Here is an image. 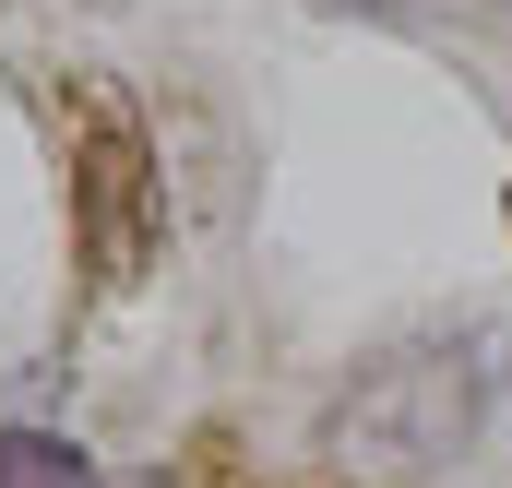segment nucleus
I'll return each mask as SVG.
<instances>
[{"instance_id":"1","label":"nucleus","mask_w":512,"mask_h":488,"mask_svg":"<svg viewBox=\"0 0 512 488\" xmlns=\"http://www.w3.org/2000/svg\"><path fill=\"white\" fill-rule=\"evenodd\" d=\"M465 417H477V381H465V369H453V358H405V369H382V381L346 405V441L417 465V453H453Z\"/></svg>"},{"instance_id":"2","label":"nucleus","mask_w":512,"mask_h":488,"mask_svg":"<svg viewBox=\"0 0 512 488\" xmlns=\"http://www.w3.org/2000/svg\"><path fill=\"white\" fill-rule=\"evenodd\" d=\"M0 488H84V465L60 441H0Z\"/></svg>"},{"instance_id":"3","label":"nucleus","mask_w":512,"mask_h":488,"mask_svg":"<svg viewBox=\"0 0 512 488\" xmlns=\"http://www.w3.org/2000/svg\"><path fill=\"white\" fill-rule=\"evenodd\" d=\"M358 12H393V24H453V12H489V0H358Z\"/></svg>"}]
</instances>
